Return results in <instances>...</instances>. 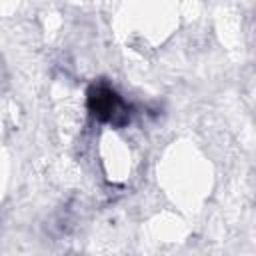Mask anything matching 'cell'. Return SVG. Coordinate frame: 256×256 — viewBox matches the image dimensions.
Segmentation results:
<instances>
[{
  "label": "cell",
  "mask_w": 256,
  "mask_h": 256,
  "mask_svg": "<svg viewBox=\"0 0 256 256\" xmlns=\"http://www.w3.org/2000/svg\"><path fill=\"white\" fill-rule=\"evenodd\" d=\"M88 106L92 114L102 122L124 126L130 120L128 104H124V100L108 86H92L88 92Z\"/></svg>",
  "instance_id": "obj_1"
}]
</instances>
